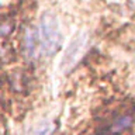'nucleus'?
Wrapping results in <instances>:
<instances>
[{
    "label": "nucleus",
    "mask_w": 135,
    "mask_h": 135,
    "mask_svg": "<svg viewBox=\"0 0 135 135\" xmlns=\"http://www.w3.org/2000/svg\"><path fill=\"white\" fill-rule=\"evenodd\" d=\"M131 125H132V117L129 115V114H125V115H121L118 117L115 121L113 122L111 125V131L113 132H122V131L131 128Z\"/></svg>",
    "instance_id": "obj_5"
},
{
    "label": "nucleus",
    "mask_w": 135,
    "mask_h": 135,
    "mask_svg": "<svg viewBox=\"0 0 135 135\" xmlns=\"http://www.w3.org/2000/svg\"><path fill=\"white\" fill-rule=\"evenodd\" d=\"M55 129V125L51 120H42L40 122H37L34 125V128L31 129L30 135H51Z\"/></svg>",
    "instance_id": "obj_4"
},
{
    "label": "nucleus",
    "mask_w": 135,
    "mask_h": 135,
    "mask_svg": "<svg viewBox=\"0 0 135 135\" xmlns=\"http://www.w3.org/2000/svg\"><path fill=\"white\" fill-rule=\"evenodd\" d=\"M40 49L45 56H52L62 46V34L58 17L52 11H44L40 21Z\"/></svg>",
    "instance_id": "obj_1"
},
{
    "label": "nucleus",
    "mask_w": 135,
    "mask_h": 135,
    "mask_svg": "<svg viewBox=\"0 0 135 135\" xmlns=\"http://www.w3.org/2000/svg\"><path fill=\"white\" fill-rule=\"evenodd\" d=\"M23 46L24 52L28 58H34L40 49V35H38V30L34 27L27 28V31L24 34L23 40Z\"/></svg>",
    "instance_id": "obj_3"
},
{
    "label": "nucleus",
    "mask_w": 135,
    "mask_h": 135,
    "mask_svg": "<svg viewBox=\"0 0 135 135\" xmlns=\"http://www.w3.org/2000/svg\"><path fill=\"white\" fill-rule=\"evenodd\" d=\"M86 41H87V35L84 32H78L70 40L61 62V69L65 75H69L76 68L80 56L83 54L84 46H86Z\"/></svg>",
    "instance_id": "obj_2"
},
{
    "label": "nucleus",
    "mask_w": 135,
    "mask_h": 135,
    "mask_svg": "<svg viewBox=\"0 0 135 135\" xmlns=\"http://www.w3.org/2000/svg\"><path fill=\"white\" fill-rule=\"evenodd\" d=\"M14 28V24L13 21H2L0 23V37H4L7 34H10Z\"/></svg>",
    "instance_id": "obj_6"
}]
</instances>
